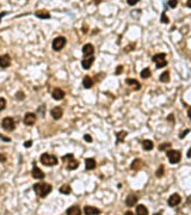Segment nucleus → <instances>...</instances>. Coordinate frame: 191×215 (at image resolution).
I'll use <instances>...</instances> for the list:
<instances>
[{"label": "nucleus", "mask_w": 191, "mask_h": 215, "mask_svg": "<svg viewBox=\"0 0 191 215\" xmlns=\"http://www.w3.org/2000/svg\"><path fill=\"white\" fill-rule=\"evenodd\" d=\"M61 194H63V195H69L71 193H72V188L68 185V184H63L61 188H60V190H59Z\"/></svg>", "instance_id": "obj_26"}, {"label": "nucleus", "mask_w": 191, "mask_h": 215, "mask_svg": "<svg viewBox=\"0 0 191 215\" xmlns=\"http://www.w3.org/2000/svg\"><path fill=\"white\" fill-rule=\"evenodd\" d=\"M53 190V186L48 183H36L34 184V191L36 193V195L41 198H44L48 194H50Z\"/></svg>", "instance_id": "obj_1"}, {"label": "nucleus", "mask_w": 191, "mask_h": 215, "mask_svg": "<svg viewBox=\"0 0 191 215\" xmlns=\"http://www.w3.org/2000/svg\"><path fill=\"white\" fill-rule=\"evenodd\" d=\"M1 127L6 132H13L16 128V122L12 117H4L1 121Z\"/></svg>", "instance_id": "obj_5"}, {"label": "nucleus", "mask_w": 191, "mask_h": 215, "mask_svg": "<svg viewBox=\"0 0 191 215\" xmlns=\"http://www.w3.org/2000/svg\"><path fill=\"white\" fill-rule=\"evenodd\" d=\"M84 140H85L86 142H92V137H91V135H89V134H85V135H84Z\"/></svg>", "instance_id": "obj_39"}, {"label": "nucleus", "mask_w": 191, "mask_h": 215, "mask_svg": "<svg viewBox=\"0 0 191 215\" xmlns=\"http://www.w3.org/2000/svg\"><path fill=\"white\" fill-rule=\"evenodd\" d=\"M11 65V58L8 54H2L0 55V68H7Z\"/></svg>", "instance_id": "obj_11"}, {"label": "nucleus", "mask_w": 191, "mask_h": 215, "mask_svg": "<svg viewBox=\"0 0 191 215\" xmlns=\"http://www.w3.org/2000/svg\"><path fill=\"white\" fill-rule=\"evenodd\" d=\"M31 175L32 177L35 178V179H43L45 175H44V172L41 170V169H38L37 166L35 165V163H34V167H32V171H31Z\"/></svg>", "instance_id": "obj_12"}, {"label": "nucleus", "mask_w": 191, "mask_h": 215, "mask_svg": "<svg viewBox=\"0 0 191 215\" xmlns=\"http://www.w3.org/2000/svg\"><path fill=\"white\" fill-rule=\"evenodd\" d=\"M96 160L93 158H87L86 160H85V169L87 170V171H91V170H93L96 169Z\"/></svg>", "instance_id": "obj_18"}, {"label": "nucleus", "mask_w": 191, "mask_h": 215, "mask_svg": "<svg viewBox=\"0 0 191 215\" xmlns=\"http://www.w3.org/2000/svg\"><path fill=\"white\" fill-rule=\"evenodd\" d=\"M167 121H169V122H172V123H174V115H173V114H170V115L167 116Z\"/></svg>", "instance_id": "obj_42"}, {"label": "nucleus", "mask_w": 191, "mask_h": 215, "mask_svg": "<svg viewBox=\"0 0 191 215\" xmlns=\"http://www.w3.org/2000/svg\"><path fill=\"white\" fill-rule=\"evenodd\" d=\"M190 132H191V129H185V130H184L183 133H180V135H179V137H180V139H184V137L186 136V134H189Z\"/></svg>", "instance_id": "obj_38"}, {"label": "nucleus", "mask_w": 191, "mask_h": 215, "mask_svg": "<svg viewBox=\"0 0 191 215\" xmlns=\"http://www.w3.org/2000/svg\"><path fill=\"white\" fill-rule=\"evenodd\" d=\"M82 86L85 87V89H91L92 86H93V80L91 77H85V78L82 79Z\"/></svg>", "instance_id": "obj_25"}, {"label": "nucleus", "mask_w": 191, "mask_h": 215, "mask_svg": "<svg viewBox=\"0 0 191 215\" xmlns=\"http://www.w3.org/2000/svg\"><path fill=\"white\" fill-rule=\"evenodd\" d=\"M50 115H52V117L54 119H60L62 117V115H63V110L60 106H55V108H53L50 110Z\"/></svg>", "instance_id": "obj_13"}, {"label": "nucleus", "mask_w": 191, "mask_h": 215, "mask_svg": "<svg viewBox=\"0 0 191 215\" xmlns=\"http://www.w3.org/2000/svg\"><path fill=\"white\" fill-rule=\"evenodd\" d=\"M172 145L170 142H165V143H161V145H159V147H158V149L159 151H166L167 148H171Z\"/></svg>", "instance_id": "obj_31"}, {"label": "nucleus", "mask_w": 191, "mask_h": 215, "mask_svg": "<svg viewBox=\"0 0 191 215\" xmlns=\"http://www.w3.org/2000/svg\"><path fill=\"white\" fill-rule=\"evenodd\" d=\"M127 2H128V5L133 6V5H136V4H137V0H127Z\"/></svg>", "instance_id": "obj_43"}, {"label": "nucleus", "mask_w": 191, "mask_h": 215, "mask_svg": "<svg viewBox=\"0 0 191 215\" xmlns=\"http://www.w3.org/2000/svg\"><path fill=\"white\" fill-rule=\"evenodd\" d=\"M153 215H161L160 213H155V214H153Z\"/></svg>", "instance_id": "obj_51"}, {"label": "nucleus", "mask_w": 191, "mask_h": 215, "mask_svg": "<svg viewBox=\"0 0 191 215\" xmlns=\"http://www.w3.org/2000/svg\"><path fill=\"white\" fill-rule=\"evenodd\" d=\"M0 161H1V163H5V161H6V156H4V154H0Z\"/></svg>", "instance_id": "obj_44"}, {"label": "nucleus", "mask_w": 191, "mask_h": 215, "mask_svg": "<svg viewBox=\"0 0 191 215\" xmlns=\"http://www.w3.org/2000/svg\"><path fill=\"white\" fill-rule=\"evenodd\" d=\"M36 119H37V117H36V115L34 113H26L23 121H24L25 126H34L35 122H36Z\"/></svg>", "instance_id": "obj_9"}, {"label": "nucleus", "mask_w": 191, "mask_h": 215, "mask_svg": "<svg viewBox=\"0 0 191 215\" xmlns=\"http://www.w3.org/2000/svg\"><path fill=\"white\" fill-rule=\"evenodd\" d=\"M122 71H123V66H122V65H119V66L116 68V72H115V74H116V76H119V74L122 73Z\"/></svg>", "instance_id": "obj_37"}, {"label": "nucleus", "mask_w": 191, "mask_h": 215, "mask_svg": "<svg viewBox=\"0 0 191 215\" xmlns=\"http://www.w3.org/2000/svg\"><path fill=\"white\" fill-rule=\"evenodd\" d=\"M66 43H67L66 37H63V36H57L56 39L53 41L52 47H53V49H54L55 52H60V50H62V49L65 48Z\"/></svg>", "instance_id": "obj_7"}, {"label": "nucleus", "mask_w": 191, "mask_h": 215, "mask_svg": "<svg viewBox=\"0 0 191 215\" xmlns=\"http://www.w3.org/2000/svg\"><path fill=\"white\" fill-rule=\"evenodd\" d=\"M84 213H85V215H99L100 210L96 207H92V206H85Z\"/></svg>", "instance_id": "obj_15"}, {"label": "nucleus", "mask_w": 191, "mask_h": 215, "mask_svg": "<svg viewBox=\"0 0 191 215\" xmlns=\"http://www.w3.org/2000/svg\"><path fill=\"white\" fill-rule=\"evenodd\" d=\"M62 160L66 163L67 161V169L68 170H76L79 167V161H76L74 159V156L73 154H66V156H62Z\"/></svg>", "instance_id": "obj_3"}, {"label": "nucleus", "mask_w": 191, "mask_h": 215, "mask_svg": "<svg viewBox=\"0 0 191 215\" xmlns=\"http://www.w3.org/2000/svg\"><path fill=\"white\" fill-rule=\"evenodd\" d=\"M39 161L44 165V166H55L57 165L59 160L53 154H49V153H43L41 158H39Z\"/></svg>", "instance_id": "obj_2"}, {"label": "nucleus", "mask_w": 191, "mask_h": 215, "mask_svg": "<svg viewBox=\"0 0 191 215\" xmlns=\"http://www.w3.org/2000/svg\"><path fill=\"white\" fill-rule=\"evenodd\" d=\"M35 16L37 17V18H41V19H49L52 16H50V13L48 12V11H45V10H39V11H36L35 12Z\"/></svg>", "instance_id": "obj_20"}, {"label": "nucleus", "mask_w": 191, "mask_h": 215, "mask_svg": "<svg viewBox=\"0 0 191 215\" xmlns=\"http://www.w3.org/2000/svg\"><path fill=\"white\" fill-rule=\"evenodd\" d=\"M65 91L63 90H61V89H55L53 92H52V97L54 98V99H56V100H60V99H62V98H65Z\"/></svg>", "instance_id": "obj_19"}, {"label": "nucleus", "mask_w": 191, "mask_h": 215, "mask_svg": "<svg viewBox=\"0 0 191 215\" xmlns=\"http://www.w3.org/2000/svg\"><path fill=\"white\" fill-rule=\"evenodd\" d=\"M133 49H135V43H130V44L124 49V52L128 53V52H130V50H133Z\"/></svg>", "instance_id": "obj_35"}, {"label": "nucleus", "mask_w": 191, "mask_h": 215, "mask_svg": "<svg viewBox=\"0 0 191 215\" xmlns=\"http://www.w3.org/2000/svg\"><path fill=\"white\" fill-rule=\"evenodd\" d=\"M95 62V56H91V58H87V59H84L81 61V66L84 69H90L92 67V63Z\"/></svg>", "instance_id": "obj_17"}, {"label": "nucleus", "mask_w": 191, "mask_h": 215, "mask_svg": "<svg viewBox=\"0 0 191 215\" xmlns=\"http://www.w3.org/2000/svg\"><path fill=\"white\" fill-rule=\"evenodd\" d=\"M153 147H154V143H153L152 140L146 139V140L142 141V148L145 151H151V149H153Z\"/></svg>", "instance_id": "obj_23"}, {"label": "nucleus", "mask_w": 191, "mask_h": 215, "mask_svg": "<svg viewBox=\"0 0 191 215\" xmlns=\"http://www.w3.org/2000/svg\"><path fill=\"white\" fill-rule=\"evenodd\" d=\"M24 97H25V96H24V93H23L22 91H19V92H17V93H16V98H17L18 100H23V99H24Z\"/></svg>", "instance_id": "obj_36"}, {"label": "nucleus", "mask_w": 191, "mask_h": 215, "mask_svg": "<svg viewBox=\"0 0 191 215\" xmlns=\"http://www.w3.org/2000/svg\"><path fill=\"white\" fill-rule=\"evenodd\" d=\"M164 173H165V166H164V165H160V166L158 167L156 172H155V176L158 177V178H161V177L164 176Z\"/></svg>", "instance_id": "obj_30"}, {"label": "nucleus", "mask_w": 191, "mask_h": 215, "mask_svg": "<svg viewBox=\"0 0 191 215\" xmlns=\"http://www.w3.org/2000/svg\"><path fill=\"white\" fill-rule=\"evenodd\" d=\"M166 156L169 158L170 164H178L182 159V153L179 151H176V149H169Z\"/></svg>", "instance_id": "obj_6"}, {"label": "nucleus", "mask_w": 191, "mask_h": 215, "mask_svg": "<svg viewBox=\"0 0 191 215\" xmlns=\"http://www.w3.org/2000/svg\"><path fill=\"white\" fill-rule=\"evenodd\" d=\"M136 215H148V209L143 204H139L136 207Z\"/></svg>", "instance_id": "obj_24"}, {"label": "nucleus", "mask_w": 191, "mask_h": 215, "mask_svg": "<svg viewBox=\"0 0 191 215\" xmlns=\"http://www.w3.org/2000/svg\"><path fill=\"white\" fill-rule=\"evenodd\" d=\"M188 203H191V196L189 197V198H188Z\"/></svg>", "instance_id": "obj_50"}, {"label": "nucleus", "mask_w": 191, "mask_h": 215, "mask_svg": "<svg viewBox=\"0 0 191 215\" xmlns=\"http://www.w3.org/2000/svg\"><path fill=\"white\" fill-rule=\"evenodd\" d=\"M6 15H7V12H6V11H4V12H1V13H0V20L2 19V17H4V16H6Z\"/></svg>", "instance_id": "obj_45"}, {"label": "nucleus", "mask_w": 191, "mask_h": 215, "mask_svg": "<svg viewBox=\"0 0 191 215\" xmlns=\"http://www.w3.org/2000/svg\"><path fill=\"white\" fill-rule=\"evenodd\" d=\"M151 69L149 68H145V69H142L141 71V73H140V76H141V78L142 79H148L151 77Z\"/></svg>", "instance_id": "obj_29"}, {"label": "nucleus", "mask_w": 191, "mask_h": 215, "mask_svg": "<svg viewBox=\"0 0 191 215\" xmlns=\"http://www.w3.org/2000/svg\"><path fill=\"white\" fill-rule=\"evenodd\" d=\"M93 53H95V47H93L91 43H86V44L82 47V55H84L85 59L93 56Z\"/></svg>", "instance_id": "obj_8"}, {"label": "nucleus", "mask_w": 191, "mask_h": 215, "mask_svg": "<svg viewBox=\"0 0 191 215\" xmlns=\"http://www.w3.org/2000/svg\"><path fill=\"white\" fill-rule=\"evenodd\" d=\"M143 166H145V163H143L140 158H136L133 163H132L130 169H132V170H135V171H137V170H141Z\"/></svg>", "instance_id": "obj_16"}, {"label": "nucleus", "mask_w": 191, "mask_h": 215, "mask_svg": "<svg viewBox=\"0 0 191 215\" xmlns=\"http://www.w3.org/2000/svg\"><path fill=\"white\" fill-rule=\"evenodd\" d=\"M180 202H182V197L179 196V194H172V195L169 197V200H167V204H169L170 207H176V206H178Z\"/></svg>", "instance_id": "obj_10"}, {"label": "nucleus", "mask_w": 191, "mask_h": 215, "mask_svg": "<svg viewBox=\"0 0 191 215\" xmlns=\"http://www.w3.org/2000/svg\"><path fill=\"white\" fill-rule=\"evenodd\" d=\"M177 4H178L177 0H173V1H169V2H167V5H169L171 8H176V7H177Z\"/></svg>", "instance_id": "obj_33"}, {"label": "nucleus", "mask_w": 191, "mask_h": 215, "mask_svg": "<svg viewBox=\"0 0 191 215\" xmlns=\"http://www.w3.org/2000/svg\"><path fill=\"white\" fill-rule=\"evenodd\" d=\"M188 158H191V147L189 148V151H188Z\"/></svg>", "instance_id": "obj_48"}, {"label": "nucleus", "mask_w": 191, "mask_h": 215, "mask_svg": "<svg viewBox=\"0 0 191 215\" xmlns=\"http://www.w3.org/2000/svg\"><path fill=\"white\" fill-rule=\"evenodd\" d=\"M188 117L191 119V106L189 108V110H188Z\"/></svg>", "instance_id": "obj_46"}, {"label": "nucleus", "mask_w": 191, "mask_h": 215, "mask_svg": "<svg viewBox=\"0 0 191 215\" xmlns=\"http://www.w3.org/2000/svg\"><path fill=\"white\" fill-rule=\"evenodd\" d=\"M66 215H81V209L78 206H72L66 210Z\"/></svg>", "instance_id": "obj_21"}, {"label": "nucleus", "mask_w": 191, "mask_h": 215, "mask_svg": "<svg viewBox=\"0 0 191 215\" xmlns=\"http://www.w3.org/2000/svg\"><path fill=\"white\" fill-rule=\"evenodd\" d=\"M186 6H188V7H191V0L186 1Z\"/></svg>", "instance_id": "obj_49"}, {"label": "nucleus", "mask_w": 191, "mask_h": 215, "mask_svg": "<svg viewBox=\"0 0 191 215\" xmlns=\"http://www.w3.org/2000/svg\"><path fill=\"white\" fill-rule=\"evenodd\" d=\"M137 201H139V197L134 194H130L126 198V204H127V207H134L137 203Z\"/></svg>", "instance_id": "obj_14"}, {"label": "nucleus", "mask_w": 191, "mask_h": 215, "mask_svg": "<svg viewBox=\"0 0 191 215\" xmlns=\"http://www.w3.org/2000/svg\"><path fill=\"white\" fill-rule=\"evenodd\" d=\"M166 54L165 53H160V54H155L152 58V60L155 62L156 68H163L165 66H167V61H166Z\"/></svg>", "instance_id": "obj_4"}, {"label": "nucleus", "mask_w": 191, "mask_h": 215, "mask_svg": "<svg viewBox=\"0 0 191 215\" xmlns=\"http://www.w3.org/2000/svg\"><path fill=\"white\" fill-rule=\"evenodd\" d=\"M124 215H134L133 212H130V210H128V212H126V214Z\"/></svg>", "instance_id": "obj_47"}, {"label": "nucleus", "mask_w": 191, "mask_h": 215, "mask_svg": "<svg viewBox=\"0 0 191 215\" xmlns=\"http://www.w3.org/2000/svg\"><path fill=\"white\" fill-rule=\"evenodd\" d=\"M126 82H127V85H129V86H133L134 90L135 91H137V90H140L141 89V85H140V82L136 80V79H127L126 80Z\"/></svg>", "instance_id": "obj_22"}, {"label": "nucleus", "mask_w": 191, "mask_h": 215, "mask_svg": "<svg viewBox=\"0 0 191 215\" xmlns=\"http://www.w3.org/2000/svg\"><path fill=\"white\" fill-rule=\"evenodd\" d=\"M126 136H127V132H124V130L118 132V133L116 134V137H117V143L123 142V141H124V139H126Z\"/></svg>", "instance_id": "obj_27"}, {"label": "nucleus", "mask_w": 191, "mask_h": 215, "mask_svg": "<svg viewBox=\"0 0 191 215\" xmlns=\"http://www.w3.org/2000/svg\"><path fill=\"white\" fill-rule=\"evenodd\" d=\"M160 20H161L163 23H166V24H167V23L170 22V20H169V18H167V16H166V13H165V12H164V13L161 15V18H160Z\"/></svg>", "instance_id": "obj_34"}, {"label": "nucleus", "mask_w": 191, "mask_h": 215, "mask_svg": "<svg viewBox=\"0 0 191 215\" xmlns=\"http://www.w3.org/2000/svg\"><path fill=\"white\" fill-rule=\"evenodd\" d=\"M6 108V99L5 98H0V111H2Z\"/></svg>", "instance_id": "obj_32"}, {"label": "nucleus", "mask_w": 191, "mask_h": 215, "mask_svg": "<svg viewBox=\"0 0 191 215\" xmlns=\"http://www.w3.org/2000/svg\"><path fill=\"white\" fill-rule=\"evenodd\" d=\"M0 139L2 140V141H5V142H10L11 141V139L7 136H5V135H2V134H0Z\"/></svg>", "instance_id": "obj_41"}, {"label": "nucleus", "mask_w": 191, "mask_h": 215, "mask_svg": "<svg viewBox=\"0 0 191 215\" xmlns=\"http://www.w3.org/2000/svg\"><path fill=\"white\" fill-rule=\"evenodd\" d=\"M31 146H32V141H31V140L24 142V147H25V148H29V147H31Z\"/></svg>", "instance_id": "obj_40"}, {"label": "nucleus", "mask_w": 191, "mask_h": 215, "mask_svg": "<svg viewBox=\"0 0 191 215\" xmlns=\"http://www.w3.org/2000/svg\"><path fill=\"white\" fill-rule=\"evenodd\" d=\"M160 81H161V82H165V84H166V82H169V81H170V72H169V71H166V72H163V74H161V76H160Z\"/></svg>", "instance_id": "obj_28"}]
</instances>
